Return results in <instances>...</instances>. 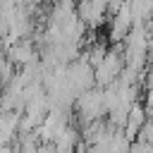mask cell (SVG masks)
<instances>
[{
	"label": "cell",
	"instance_id": "1",
	"mask_svg": "<svg viewBox=\"0 0 153 153\" xmlns=\"http://www.w3.org/2000/svg\"><path fill=\"white\" fill-rule=\"evenodd\" d=\"M7 57H10V62H14V65H26V62H31L36 55H33V48H31L26 41H19V43H12V48L7 50Z\"/></svg>",
	"mask_w": 153,
	"mask_h": 153
}]
</instances>
